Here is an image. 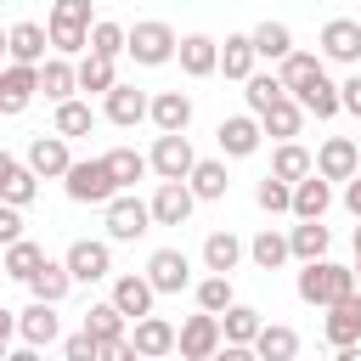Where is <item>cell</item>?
I'll list each match as a JSON object with an SVG mask.
<instances>
[{"label":"cell","mask_w":361,"mask_h":361,"mask_svg":"<svg viewBox=\"0 0 361 361\" xmlns=\"http://www.w3.org/2000/svg\"><path fill=\"white\" fill-rule=\"evenodd\" d=\"M293 288H299V299L316 305V310H333V305H344L350 293H361V288H355V265H338V259H316V265H305Z\"/></svg>","instance_id":"1"},{"label":"cell","mask_w":361,"mask_h":361,"mask_svg":"<svg viewBox=\"0 0 361 361\" xmlns=\"http://www.w3.org/2000/svg\"><path fill=\"white\" fill-rule=\"evenodd\" d=\"M90 28H96L90 0H56L51 17H45V34H51V51H56V56H79V51H90Z\"/></svg>","instance_id":"2"},{"label":"cell","mask_w":361,"mask_h":361,"mask_svg":"<svg viewBox=\"0 0 361 361\" xmlns=\"http://www.w3.org/2000/svg\"><path fill=\"white\" fill-rule=\"evenodd\" d=\"M62 192L73 197V203H113V197H124L118 192V180H113V169H107V158H79L73 164V175L62 180Z\"/></svg>","instance_id":"3"},{"label":"cell","mask_w":361,"mask_h":361,"mask_svg":"<svg viewBox=\"0 0 361 361\" xmlns=\"http://www.w3.org/2000/svg\"><path fill=\"white\" fill-rule=\"evenodd\" d=\"M130 56H135L141 68H164V62H175V56H180V39H175V28H169V23L147 17V23H135V28H130Z\"/></svg>","instance_id":"4"},{"label":"cell","mask_w":361,"mask_h":361,"mask_svg":"<svg viewBox=\"0 0 361 361\" xmlns=\"http://www.w3.org/2000/svg\"><path fill=\"white\" fill-rule=\"evenodd\" d=\"M147 158H152L158 186H186V180H192V169H197V152H192V141H186V135H158Z\"/></svg>","instance_id":"5"},{"label":"cell","mask_w":361,"mask_h":361,"mask_svg":"<svg viewBox=\"0 0 361 361\" xmlns=\"http://www.w3.org/2000/svg\"><path fill=\"white\" fill-rule=\"evenodd\" d=\"M102 226H107V243H135V237H147V231H152V203H141L135 192H124V197H113V203H107Z\"/></svg>","instance_id":"6"},{"label":"cell","mask_w":361,"mask_h":361,"mask_svg":"<svg viewBox=\"0 0 361 361\" xmlns=\"http://www.w3.org/2000/svg\"><path fill=\"white\" fill-rule=\"evenodd\" d=\"M23 164H28L39 180H68L79 158L68 152V141H62V135H45V130H39V135L28 141V152H23Z\"/></svg>","instance_id":"7"},{"label":"cell","mask_w":361,"mask_h":361,"mask_svg":"<svg viewBox=\"0 0 361 361\" xmlns=\"http://www.w3.org/2000/svg\"><path fill=\"white\" fill-rule=\"evenodd\" d=\"M316 175L333 186V180H355L361 175V147H355V135H327L322 147H316Z\"/></svg>","instance_id":"8"},{"label":"cell","mask_w":361,"mask_h":361,"mask_svg":"<svg viewBox=\"0 0 361 361\" xmlns=\"http://www.w3.org/2000/svg\"><path fill=\"white\" fill-rule=\"evenodd\" d=\"M62 265L73 271V282H107L113 276V248L102 237H79V243H68Z\"/></svg>","instance_id":"9"},{"label":"cell","mask_w":361,"mask_h":361,"mask_svg":"<svg viewBox=\"0 0 361 361\" xmlns=\"http://www.w3.org/2000/svg\"><path fill=\"white\" fill-rule=\"evenodd\" d=\"M226 350V333H220V316H186L180 322V361H214Z\"/></svg>","instance_id":"10"},{"label":"cell","mask_w":361,"mask_h":361,"mask_svg":"<svg viewBox=\"0 0 361 361\" xmlns=\"http://www.w3.org/2000/svg\"><path fill=\"white\" fill-rule=\"evenodd\" d=\"M214 141H220V158H254L259 141H265V124L254 113H231V118H220Z\"/></svg>","instance_id":"11"},{"label":"cell","mask_w":361,"mask_h":361,"mask_svg":"<svg viewBox=\"0 0 361 361\" xmlns=\"http://www.w3.org/2000/svg\"><path fill=\"white\" fill-rule=\"evenodd\" d=\"M130 322H147L152 316V299H158V288L147 282V271H124V276H113V293H107Z\"/></svg>","instance_id":"12"},{"label":"cell","mask_w":361,"mask_h":361,"mask_svg":"<svg viewBox=\"0 0 361 361\" xmlns=\"http://www.w3.org/2000/svg\"><path fill=\"white\" fill-rule=\"evenodd\" d=\"M130 344H135V355H141V361H164L169 350H180V327H175V322H164V316H147V322H135V327H130Z\"/></svg>","instance_id":"13"},{"label":"cell","mask_w":361,"mask_h":361,"mask_svg":"<svg viewBox=\"0 0 361 361\" xmlns=\"http://www.w3.org/2000/svg\"><path fill=\"white\" fill-rule=\"evenodd\" d=\"M147 282H152L158 293H180V288H192V259H186L180 248H152Z\"/></svg>","instance_id":"14"},{"label":"cell","mask_w":361,"mask_h":361,"mask_svg":"<svg viewBox=\"0 0 361 361\" xmlns=\"http://www.w3.org/2000/svg\"><path fill=\"white\" fill-rule=\"evenodd\" d=\"M17 338L28 344V350H45V344H62V322H56V305H28V310H17Z\"/></svg>","instance_id":"15"},{"label":"cell","mask_w":361,"mask_h":361,"mask_svg":"<svg viewBox=\"0 0 361 361\" xmlns=\"http://www.w3.org/2000/svg\"><path fill=\"white\" fill-rule=\"evenodd\" d=\"M45 45H51V34H45L39 23H11V34H6L11 68H45V62H51V56H45Z\"/></svg>","instance_id":"16"},{"label":"cell","mask_w":361,"mask_h":361,"mask_svg":"<svg viewBox=\"0 0 361 361\" xmlns=\"http://www.w3.org/2000/svg\"><path fill=\"white\" fill-rule=\"evenodd\" d=\"M322 56L327 62H361V23L355 17H327L322 23Z\"/></svg>","instance_id":"17"},{"label":"cell","mask_w":361,"mask_h":361,"mask_svg":"<svg viewBox=\"0 0 361 361\" xmlns=\"http://www.w3.org/2000/svg\"><path fill=\"white\" fill-rule=\"evenodd\" d=\"M322 338H327L333 350H355V344H361V293H350L344 305H333V310H327Z\"/></svg>","instance_id":"18"},{"label":"cell","mask_w":361,"mask_h":361,"mask_svg":"<svg viewBox=\"0 0 361 361\" xmlns=\"http://www.w3.org/2000/svg\"><path fill=\"white\" fill-rule=\"evenodd\" d=\"M102 113H107V124L135 130L141 118H152V96H147V90H135V85H118V90L102 102Z\"/></svg>","instance_id":"19"},{"label":"cell","mask_w":361,"mask_h":361,"mask_svg":"<svg viewBox=\"0 0 361 361\" xmlns=\"http://www.w3.org/2000/svg\"><path fill=\"white\" fill-rule=\"evenodd\" d=\"M39 192V175L23 164V158H0V203L6 209H28Z\"/></svg>","instance_id":"20"},{"label":"cell","mask_w":361,"mask_h":361,"mask_svg":"<svg viewBox=\"0 0 361 361\" xmlns=\"http://www.w3.org/2000/svg\"><path fill=\"white\" fill-rule=\"evenodd\" d=\"M34 96H39V68H6V73H0V113H6V118L23 113Z\"/></svg>","instance_id":"21"},{"label":"cell","mask_w":361,"mask_h":361,"mask_svg":"<svg viewBox=\"0 0 361 361\" xmlns=\"http://www.w3.org/2000/svg\"><path fill=\"white\" fill-rule=\"evenodd\" d=\"M152 124H158V135H186V124H192V96H186V90H158V96H152Z\"/></svg>","instance_id":"22"},{"label":"cell","mask_w":361,"mask_h":361,"mask_svg":"<svg viewBox=\"0 0 361 361\" xmlns=\"http://www.w3.org/2000/svg\"><path fill=\"white\" fill-rule=\"evenodd\" d=\"M147 203H152V226H186V220H192V209H197L192 186H158Z\"/></svg>","instance_id":"23"},{"label":"cell","mask_w":361,"mask_h":361,"mask_svg":"<svg viewBox=\"0 0 361 361\" xmlns=\"http://www.w3.org/2000/svg\"><path fill=\"white\" fill-rule=\"evenodd\" d=\"M243 254H248V248H243L237 231H209V237H203V271H209V276H231Z\"/></svg>","instance_id":"24"},{"label":"cell","mask_w":361,"mask_h":361,"mask_svg":"<svg viewBox=\"0 0 361 361\" xmlns=\"http://www.w3.org/2000/svg\"><path fill=\"white\" fill-rule=\"evenodd\" d=\"M180 73H186V79L220 73V45H214L209 34H186V39H180Z\"/></svg>","instance_id":"25"},{"label":"cell","mask_w":361,"mask_h":361,"mask_svg":"<svg viewBox=\"0 0 361 361\" xmlns=\"http://www.w3.org/2000/svg\"><path fill=\"white\" fill-rule=\"evenodd\" d=\"M254 62H259L254 34H226V45H220V73L237 79V85H248V79H254Z\"/></svg>","instance_id":"26"},{"label":"cell","mask_w":361,"mask_h":361,"mask_svg":"<svg viewBox=\"0 0 361 361\" xmlns=\"http://www.w3.org/2000/svg\"><path fill=\"white\" fill-rule=\"evenodd\" d=\"M73 90H79V62H68V56H51L45 68H39V96L45 102H73Z\"/></svg>","instance_id":"27"},{"label":"cell","mask_w":361,"mask_h":361,"mask_svg":"<svg viewBox=\"0 0 361 361\" xmlns=\"http://www.w3.org/2000/svg\"><path fill=\"white\" fill-rule=\"evenodd\" d=\"M293 102H299L305 113H316V118H338V113H344V90H338L327 73H316V79H310V85H305Z\"/></svg>","instance_id":"28"},{"label":"cell","mask_w":361,"mask_h":361,"mask_svg":"<svg viewBox=\"0 0 361 361\" xmlns=\"http://www.w3.org/2000/svg\"><path fill=\"white\" fill-rule=\"evenodd\" d=\"M124 322H130V316H124L113 299H96V305L85 310V333H90L96 344H118V338H130V333H124Z\"/></svg>","instance_id":"29"},{"label":"cell","mask_w":361,"mask_h":361,"mask_svg":"<svg viewBox=\"0 0 361 361\" xmlns=\"http://www.w3.org/2000/svg\"><path fill=\"white\" fill-rule=\"evenodd\" d=\"M271 175H276V180H288V186H299V180H310V175H316V152H305L299 141H288V147H276V152H271Z\"/></svg>","instance_id":"30"},{"label":"cell","mask_w":361,"mask_h":361,"mask_svg":"<svg viewBox=\"0 0 361 361\" xmlns=\"http://www.w3.org/2000/svg\"><path fill=\"white\" fill-rule=\"evenodd\" d=\"M192 197L197 203H220L226 197V186H231V175H226V158H197V169H192Z\"/></svg>","instance_id":"31"},{"label":"cell","mask_w":361,"mask_h":361,"mask_svg":"<svg viewBox=\"0 0 361 361\" xmlns=\"http://www.w3.org/2000/svg\"><path fill=\"white\" fill-rule=\"evenodd\" d=\"M333 209V186L322 180V175H310V180H299L293 186V220L305 226V220H322Z\"/></svg>","instance_id":"32"},{"label":"cell","mask_w":361,"mask_h":361,"mask_svg":"<svg viewBox=\"0 0 361 361\" xmlns=\"http://www.w3.org/2000/svg\"><path fill=\"white\" fill-rule=\"evenodd\" d=\"M327 243H333V231H327L322 220H305V226H293V231H288V248H293V259H299V265L327 259Z\"/></svg>","instance_id":"33"},{"label":"cell","mask_w":361,"mask_h":361,"mask_svg":"<svg viewBox=\"0 0 361 361\" xmlns=\"http://www.w3.org/2000/svg\"><path fill=\"white\" fill-rule=\"evenodd\" d=\"M68 288H73V271H68L62 259H45V265H39V276L28 282V293H34L39 305H62V299H68Z\"/></svg>","instance_id":"34"},{"label":"cell","mask_w":361,"mask_h":361,"mask_svg":"<svg viewBox=\"0 0 361 361\" xmlns=\"http://www.w3.org/2000/svg\"><path fill=\"white\" fill-rule=\"evenodd\" d=\"M220 333H226V344H259V333H265V322H259V310L254 305H231L226 316H220Z\"/></svg>","instance_id":"35"},{"label":"cell","mask_w":361,"mask_h":361,"mask_svg":"<svg viewBox=\"0 0 361 361\" xmlns=\"http://www.w3.org/2000/svg\"><path fill=\"white\" fill-rule=\"evenodd\" d=\"M124 51H130V28H124V23H113V17H96V28H90V56L118 62Z\"/></svg>","instance_id":"36"},{"label":"cell","mask_w":361,"mask_h":361,"mask_svg":"<svg viewBox=\"0 0 361 361\" xmlns=\"http://www.w3.org/2000/svg\"><path fill=\"white\" fill-rule=\"evenodd\" d=\"M254 355H259V361H293V355H299V333H293L288 322H265Z\"/></svg>","instance_id":"37"},{"label":"cell","mask_w":361,"mask_h":361,"mask_svg":"<svg viewBox=\"0 0 361 361\" xmlns=\"http://www.w3.org/2000/svg\"><path fill=\"white\" fill-rule=\"evenodd\" d=\"M254 51H259L265 62H276V68H282V62H288V56H293L299 45H293L288 23H259V28H254Z\"/></svg>","instance_id":"38"},{"label":"cell","mask_w":361,"mask_h":361,"mask_svg":"<svg viewBox=\"0 0 361 361\" xmlns=\"http://www.w3.org/2000/svg\"><path fill=\"white\" fill-rule=\"evenodd\" d=\"M243 96H248V113H254V118H265L271 107H282V102H288V90H282V79H276V73H254V79L243 85Z\"/></svg>","instance_id":"39"},{"label":"cell","mask_w":361,"mask_h":361,"mask_svg":"<svg viewBox=\"0 0 361 361\" xmlns=\"http://www.w3.org/2000/svg\"><path fill=\"white\" fill-rule=\"evenodd\" d=\"M107 158V169H113V180H118V192H130L147 169H152V158L147 152H135V147H113V152H102Z\"/></svg>","instance_id":"40"},{"label":"cell","mask_w":361,"mask_h":361,"mask_svg":"<svg viewBox=\"0 0 361 361\" xmlns=\"http://www.w3.org/2000/svg\"><path fill=\"white\" fill-rule=\"evenodd\" d=\"M248 259H254L259 271H282V265L293 259V248H288V237H282V231H271V226H265V231L248 243Z\"/></svg>","instance_id":"41"},{"label":"cell","mask_w":361,"mask_h":361,"mask_svg":"<svg viewBox=\"0 0 361 361\" xmlns=\"http://www.w3.org/2000/svg\"><path fill=\"white\" fill-rule=\"evenodd\" d=\"M316 73H327V68H322V56H310V51H293V56L276 68V79H282V90H288V96H299Z\"/></svg>","instance_id":"42"},{"label":"cell","mask_w":361,"mask_h":361,"mask_svg":"<svg viewBox=\"0 0 361 361\" xmlns=\"http://www.w3.org/2000/svg\"><path fill=\"white\" fill-rule=\"evenodd\" d=\"M259 124H265V135H276V147H288V141H293V135L305 130V107H299V102L288 96V102H282V107H271V113H265Z\"/></svg>","instance_id":"43"},{"label":"cell","mask_w":361,"mask_h":361,"mask_svg":"<svg viewBox=\"0 0 361 361\" xmlns=\"http://www.w3.org/2000/svg\"><path fill=\"white\" fill-rule=\"evenodd\" d=\"M118 85H124V79H118V68H113V62H102V56H85V62H79V90H96V96L107 102Z\"/></svg>","instance_id":"44"},{"label":"cell","mask_w":361,"mask_h":361,"mask_svg":"<svg viewBox=\"0 0 361 361\" xmlns=\"http://www.w3.org/2000/svg\"><path fill=\"white\" fill-rule=\"evenodd\" d=\"M90 124H96L90 102H62V107H56V118H51V135L73 141V135H90Z\"/></svg>","instance_id":"45"},{"label":"cell","mask_w":361,"mask_h":361,"mask_svg":"<svg viewBox=\"0 0 361 361\" xmlns=\"http://www.w3.org/2000/svg\"><path fill=\"white\" fill-rule=\"evenodd\" d=\"M192 293H197V310H203V316H226V310L237 305V293H231V276H203Z\"/></svg>","instance_id":"46"},{"label":"cell","mask_w":361,"mask_h":361,"mask_svg":"<svg viewBox=\"0 0 361 361\" xmlns=\"http://www.w3.org/2000/svg\"><path fill=\"white\" fill-rule=\"evenodd\" d=\"M39 265H45V248H39V243H17V248H6V276H11V282H34Z\"/></svg>","instance_id":"47"},{"label":"cell","mask_w":361,"mask_h":361,"mask_svg":"<svg viewBox=\"0 0 361 361\" xmlns=\"http://www.w3.org/2000/svg\"><path fill=\"white\" fill-rule=\"evenodd\" d=\"M254 203H259L265 214H293V186L276 180V175H265V180L254 186Z\"/></svg>","instance_id":"48"},{"label":"cell","mask_w":361,"mask_h":361,"mask_svg":"<svg viewBox=\"0 0 361 361\" xmlns=\"http://www.w3.org/2000/svg\"><path fill=\"white\" fill-rule=\"evenodd\" d=\"M62 361H102V344L79 327V333H68V338H62Z\"/></svg>","instance_id":"49"},{"label":"cell","mask_w":361,"mask_h":361,"mask_svg":"<svg viewBox=\"0 0 361 361\" xmlns=\"http://www.w3.org/2000/svg\"><path fill=\"white\" fill-rule=\"evenodd\" d=\"M0 243H6V248L28 243V237H23V209H6V203H0Z\"/></svg>","instance_id":"50"},{"label":"cell","mask_w":361,"mask_h":361,"mask_svg":"<svg viewBox=\"0 0 361 361\" xmlns=\"http://www.w3.org/2000/svg\"><path fill=\"white\" fill-rule=\"evenodd\" d=\"M338 90H344V113H355V118H361V73H350Z\"/></svg>","instance_id":"51"},{"label":"cell","mask_w":361,"mask_h":361,"mask_svg":"<svg viewBox=\"0 0 361 361\" xmlns=\"http://www.w3.org/2000/svg\"><path fill=\"white\" fill-rule=\"evenodd\" d=\"M102 361H141V355H135L130 338H118V344H102Z\"/></svg>","instance_id":"52"},{"label":"cell","mask_w":361,"mask_h":361,"mask_svg":"<svg viewBox=\"0 0 361 361\" xmlns=\"http://www.w3.org/2000/svg\"><path fill=\"white\" fill-rule=\"evenodd\" d=\"M214 361H259V355H254V350H248V344H226V350H220V355H214Z\"/></svg>","instance_id":"53"},{"label":"cell","mask_w":361,"mask_h":361,"mask_svg":"<svg viewBox=\"0 0 361 361\" xmlns=\"http://www.w3.org/2000/svg\"><path fill=\"white\" fill-rule=\"evenodd\" d=\"M344 209H350V214H355V220H361V175H355V180H350V186H344Z\"/></svg>","instance_id":"54"},{"label":"cell","mask_w":361,"mask_h":361,"mask_svg":"<svg viewBox=\"0 0 361 361\" xmlns=\"http://www.w3.org/2000/svg\"><path fill=\"white\" fill-rule=\"evenodd\" d=\"M6 361H39V350H28V344H17V350H11Z\"/></svg>","instance_id":"55"},{"label":"cell","mask_w":361,"mask_h":361,"mask_svg":"<svg viewBox=\"0 0 361 361\" xmlns=\"http://www.w3.org/2000/svg\"><path fill=\"white\" fill-rule=\"evenodd\" d=\"M333 361H361V344H355V350H338Z\"/></svg>","instance_id":"56"},{"label":"cell","mask_w":361,"mask_h":361,"mask_svg":"<svg viewBox=\"0 0 361 361\" xmlns=\"http://www.w3.org/2000/svg\"><path fill=\"white\" fill-rule=\"evenodd\" d=\"M355 259H361V226H355Z\"/></svg>","instance_id":"57"},{"label":"cell","mask_w":361,"mask_h":361,"mask_svg":"<svg viewBox=\"0 0 361 361\" xmlns=\"http://www.w3.org/2000/svg\"><path fill=\"white\" fill-rule=\"evenodd\" d=\"M355 288H361V259H355Z\"/></svg>","instance_id":"58"},{"label":"cell","mask_w":361,"mask_h":361,"mask_svg":"<svg viewBox=\"0 0 361 361\" xmlns=\"http://www.w3.org/2000/svg\"><path fill=\"white\" fill-rule=\"evenodd\" d=\"M355 147H361V135H355Z\"/></svg>","instance_id":"59"}]
</instances>
